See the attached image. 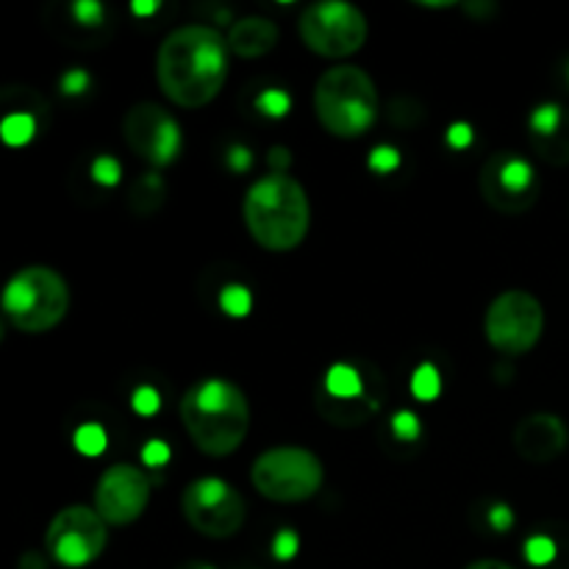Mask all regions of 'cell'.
<instances>
[{"instance_id": "cell-1", "label": "cell", "mask_w": 569, "mask_h": 569, "mask_svg": "<svg viewBox=\"0 0 569 569\" xmlns=\"http://www.w3.org/2000/svg\"><path fill=\"white\" fill-rule=\"evenodd\" d=\"M228 39L211 26L176 28L156 56V78L170 103L203 109L228 81Z\"/></svg>"}, {"instance_id": "cell-2", "label": "cell", "mask_w": 569, "mask_h": 569, "mask_svg": "<svg viewBox=\"0 0 569 569\" xmlns=\"http://www.w3.org/2000/svg\"><path fill=\"white\" fill-rule=\"evenodd\" d=\"M181 422L200 453L211 459L237 453L250 428V403L237 383L203 378L181 400Z\"/></svg>"}, {"instance_id": "cell-3", "label": "cell", "mask_w": 569, "mask_h": 569, "mask_svg": "<svg viewBox=\"0 0 569 569\" xmlns=\"http://www.w3.org/2000/svg\"><path fill=\"white\" fill-rule=\"evenodd\" d=\"M244 226L256 244L270 253H289L306 239L311 226V206L306 189L289 176L259 178L242 203Z\"/></svg>"}, {"instance_id": "cell-4", "label": "cell", "mask_w": 569, "mask_h": 569, "mask_svg": "<svg viewBox=\"0 0 569 569\" xmlns=\"http://www.w3.org/2000/svg\"><path fill=\"white\" fill-rule=\"evenodd\" d=\"M315 111L320 126L337 139H359L376 126L381 100L376 81L356 64L331 67L315 87Z\"/></svg>"}, {"instance_id": "cell-5", "label": "cell", "mask_w": 569, "mask_h": 569, "mask_svg": "<svg viewBox=\"0 0 569 569\" xmlns=\"http://www.w3.org/2000/svg\"><path fill=\"white\" fill-rule=\"evenodd\" d=\"M0 309L17 331L44 333L70 311V287L53 267H22L3 287Z\"/></svg>"}, {"instance_id": "cell-6", "label": "cell", "mask_w": 569, "mask_h": 569, "mask_svg": "<svg viewBox=\"0 0 569 569\" xmlns=\"http://www.w3.org/2000/svg\"><path fill=\"white\" fill-rule=\"evenodd\" d=\"M322 478H326L322 461L311 450L295 445L267 450L250 467L256 492L272 503H303L315 498L322 487Z\"/></svg>"}, {"instance_id": "cell-7", "label": "cell", "mask_w": 569, "mask_h": 569, "mask_svg": "<svg viewBox=\"0 0 569 569\" xmlns=\"http://www.w3.org/2000/svg\"><path fill=\"white\" fill-rule=\"evenodd\" d=\"M300 39L322 59H348L367 42V17L345 0L306 6L298 20Z\"/></svg>"}, {"instance_id": "cell-8", "label": "cell", "mask_w": 569, "mask_h": 569, "mask_svg": "<svg viewBox=\"0 0 569 569\" xmlns=\"http://www.w3.org/2000/svg\"><path fill=\"white\" fill-rule=\"evenodd\" d=\"M545 331V309L526 289H509L489 303L483 333L503 356H526Z\"/></svg>"}, {"instance_id": "cell-9", "label": "cell", "mask_w": 569, "mask_h": 569, "mask_svg": "<svg viewBox=\"0 0 569 569\" xmlns=\"http://www.w3.org/2000/svg\"><path fill=\"white\" fill-rule=\"evenodd\" d=\"M181 511L189 526L206 539H231L248 520V503L222 478H198L181 495Z\"/></svg>"}, {"instance_id": "cell-10", "label": "cell", "mask_w": 569, "mask_h": 569, "mask_svg": "<svg viewBox=\"0 0 569 569\" xmlns=\"http://www.w3.org/2000/svg\"><path fill=\"white\" fill-rule=\"evenodd\" d=\"M478 189H481V198L500 214H526L539 198L537 167L522 153L500 150L483 161L478 172Z\"/></svg>"}, {"instance_id": "cell-11", "label": "cell", "mask_w": 569, "mask_h": 569, "mask_svg": "<svg viewBox=\"0 0 569 569\" xmlns=\"http://www.w3.org/2000/svg\"><path fill=\"white\" fill-rule=\"evenodd\" d=\"M109 542V526L89 506H67L50 520L44 550L61 567H87L98 559Z\"/></svg>"}, {"instance_id": "cell-12", "label": "cell", "mask_w": 569, "mask_h": 569, "mask_svg": "<svg viewBox=\"0 0 569 569\" xmlns=\"http://www.w3.org/2000/svg\"><path fill=\"white\" fill-rule=\"evenodd\" d=\"M126 144L150 167H167L181 156L183 133L176 117L159 103H137L122 120Z\"/></svg>"}, {"instance_id": "cell-13", "label": "cell", "mask_w": 569, "mask_h": 569, "mask_svg": "<svg viewBox=\"0 0 569 569\" xmlns=\"http://www.w3.org/2000/svg\"><path fill=\"white\" fill-rule=\"evenodd\" d=\"M381 409V398L370 392L365 376L353 365H333L317 389V411L333 426H361Z\"/></svg>"}, {"instance_id": "cell-14", "label": "cell", "mask_w": 569, "mask_h": 569, "mask_svg": "<svg viewBox=\"0 0 569 569\" xmlns=\"http://www.w3.org/2000/svg\"><path fill=\"white\" fill-rule=\"evenodd\" d=\"M150 500V481L139 467L111 465L94 487V511L106 526H131L144 515Z\"/></svg>"}, {"instance_id": "cell-15", "label": "cell", "mask_w": 569, "mask_h": 569, "mask_svg": "<svg viewBox=\"0 0 569 569\" xmlns=\"http://www.w3.org/2000/svg\"><path fill=\"white\" fill-rule=\"evenodd\" d=\"M567 426L556 415H528L515 428V450L531 465H550L565 453Z\"/></svg>"}, {"instance_id": "cell-16", "label": "cell", "mask_w": 569, "mask_h": 569, "mask_svg": "<svg viewBox=\"0 0 569 569\" xmlns=\"http://www.w3.org/2000/svg\"><path fill=\"white\" fill-rule=\"evenodd\" d=\"M528 137L533 153L553 167L569 164V109L561 103H542L528 117Z\"/></svg>"}, {"instance_id": "cell-17", "label": "cell", "mask_w": 569, "mask_h": 569, "mask_svg": "<svg viewBox=\"0 0 569 569\" xmlns=\"http://www.w3.org/2000/svg\"><path fill=\"white\" fill-rule=\"evenodd\" d=\"M278 26L267 17H242V20L231 22L228 31V48L237 53L239 59H261L270 53L278 44Z\"/></svg>"}, {"instance_id": "cell-18", "label": "cell", "mask_w": 569, "mask_h": 569, "mask_svg": "<svg viewBox=\"0 0 569 569\" xmlns=\"http://www.w3.org/2000/svg\"><path fill=\"white\" fill-rule=\"evenodd\" d=\"M128 200H131V211H137L139 217H148L153 211H159L167 200V187L164 178L159 172H144L133 181L131 192H128Z\"/></svg>"}, {"instance_id": "cell-19", "label": "cell", "mask_w": 569, "mask_h": 569, "mask_svg": "<svg viewBox=\"0 0 569 569\" xmlns=\"http://www.w3.org/2000/svg\"><path fill=\"white\" fill-rule=\"evenodd\" d=\"M33 133H37V120L28 111H14L0 122V139L9 148H22V144L31 142Z\"/></svg>"}, {"instance_id": "cell-20", "label": "cell", "mask_w": 569, "mask_h": 569, "mask_svg": "<svg viewBox=\"0 0 569 569\" xmlns=\"http://www.w3.org/2000/svg\"><path fill=\"white\" fill-rule=\"evenodd\" d=\"M411 395H415L417 400H422V403H431V400H437L439 395H442V376H439L437 367H417L415 376H411Z\"/></svg>"}, {"instance_id": "cell-21", "label": "cell", "mask_w": 569, "mask_h": 569, "mask_svg": "<svg viewBox=\"0 0 569 569\" xmlns=\"http://www.w3.org/2000/svg\"><path fill=\"white\" fill-rule=\"evenodd\" d=\"M220 309L226 311L228 317H233V320H242V317H248L250 309H253V295H250V289L242 287V283H228L220 292Z\"/></svg>"}, {"instance_id": "cell-22", "label": "cell", "mask_w": 569, "mask_h": 569, "mask_svg": "<svg viewBox=\"0 0 569 569\" xmlns=\"http://www.w3.org/2000/svg\"><path fill=\"white\" fill-rule=\"evenodd\" d=\"M72 445H76V450L81 456L94 459V456H100L106 450V431L98 426V422H87V426H81L76 431Z\"/></svg>"}, {"instance_id": "cell-23", "label": "cell", "mask_w": 569, "mask_h": 569, "mask_svg": "<svg viewBox=\"0 0 569 569\" xmlns=\"http://www.w3.org/2000/svg\"><path fill=\"white\" fill-rule=\"evenodd\" d=\"M289 109H292V98H289V94L278 87L264 89V92L256 98V111H261L264 117H272V120H281V117H287Z\"/></svg>"}, {"instance_id": "cell-24", "label": "cell", "mask_w": 569, "mask_h": 569, "mask_svg": "<svg viewBox=\"0 0 569 569\" xmlns=\"http://www.w3.org/2000/svg\"><path fill=\"white\" fill-rule=\"evenodd\" d=\"M392 437L403 445L420 442L422 426L420 420H417L415 411H398V415L392 417Z\"/></svg>"}, {"instance_id": "cell-25", "label": "cell", "mask_w": 569, "mask_h": 569, "mask_svg": "<svg viewBox=\"0 0 569 569\" xmlns=\"http://www.w3.org/2000/svg\"><path fill=\"white\" fill-rule=\"evenodd\" d=\"M89 172H92V181L100 183V187H117L122 178V167L114 156H98Z\"/></svg>"}, {"instance_id": "cell-26", "label": "cell", "mask_w": 569, "mask_h": 569, "mask_svg": "<svg viewBox=\"0 0 569 569\" xmlns=\"http://www.w3.org/2000/svg\"><path fill=\"white\" fill-rule=\"evenodd\" d=\"M400 150L392 148V144H378V148H372L370 159H367V164H370L372 172H378V176H389V172H395L400 167Z\"/></svg>"}, {"instance_id": "cell-27", "label": "cell", "mask_w": 569, "mask_h": 569, "mask_svg": "<svg viewBox=\"0 0 569 569\" xmlns=\"http://www.w3.org/2000/svg\"><path fill=\"white\" fill-rule=\"evenodd\" d=\"M72 17H76L78 26L98 28L103 26L106 9L103 3H98V0H78V3H72Z\"/></svg>"}, {"instance_id": "cell-28", "label": "cell", "mask_w": 569, "mask_h": 569, "mask_svg": "<svg viewBox=\"0 0 569 569\" xmlns=\"http://www.w3.org/2000/svg\"><path fill=\"white\" fill-rule=\"evenodd\" d=\"M526 559L533 567H545L556 559V542L550 537H531L526 542Z\"/></svg>"}, {"instance_id": "cell-29", "label": "cell", "mask_w": 569, "mask_h": 569, "mask_svg": "<svg viewBox=\"0 0 569 569\" xmlns=\"http://www.w3.org/2000/svg\"><path fill=\"white\" fill-rule=\"evenodd\" d=\"M89 87H92V76H89L83 67H72V70H67L64 76L59 78V89L67 98H78V94L87 92Z\"/></svg>"}, {"instance_id": "cell-30", "label": "cell", "mask_w": 569, "mask_h": 569, "mask_svg": "<svg viewBox=\"0 0 569 569\" xmlns=\"http://www.w3.org/2000/svg\"><path fill=\"white\" fill-rule=\"evenodd\" d=\"M131 409L137 411L139 417H153L156 411L161 409V395H159V389H153V387H139L137 392L131 395Z\"/></svg>"}, {"instance_id": "cell-31", "label": "cell", "mask_w": 569, "mask_h": 569, "mask_svg": "<svg viewBox=\"0 0 569 569\" xmlns=\"http://www.w3.org/2000/svg\"><path fill=\"white\" fill-rule=\"evenodd\" d=\"M298 550L300 539L292 528H281V531L276 533V539H272V556H276L278 561H292L295 556H298Z\"/></svg>"}, {"instance_id": "cell-32", "label": "cell", "mask_w": 569, "mask_h": 569, "mask_svg": "<svg viewBox=\"0 0 569 569\" xmlns=\"http://www.w3.org/2000/svg\"><path fill=\"white\" fill-rule=\"evenodd\" d=\"M142 461L148 467H153V470H159V467H164L170 461V445L161 442V439H150L142 448Z\"/></svg>"}, {"instance_id": "cell-33", "label": "cell", "mask_w": 569, "mask_h": 569, "mask_svg": "<svg viewBox=\"0 0 569 569\" xmlns=\"http://www.w3.org/2000/svg\"><path fill=\"white\" fill-rule=\"evenodd\" d=\"M487 520H489V526H492L495 533H506L515 528V509L506 503H495L492 509H489Z\"/></svg>"}, {"instance_id": "cell-34", "label": "cell", "mask_w": 569, "mask_h": 569, "mask_svg": "<svg viewBox=\"0 0 569 569\" xmlns=\"http://www.w3.org/2000/svg\"><path fill=\"white\" fill-rule=\"evenodd\" d=\"M445 139H448V144L453 150H467L472 144V139H476V133H472L470 122H453L448 128V133H445Z\"/></svg>"}, {"instance_id": "cell-35", "label": "cell", "mask_w": 569, "mask_h": 569, "mask_svg": "<svg viewBox=\"0 0 569 569\" xmlns=\"http://www.w3.org/2000/svg\"><path fill=\"white\" fill-rule=\"evenodd\" d=\"M226 164L231 167L233 172H248L253 167V150L244 148V144H233L226 156Z\"/></svg>"}, {"instance_id": "cell-36", "label": "cell", "mask_w": 569, "mask_h": 569, "mask_svg": "<svg viewBox=\"0 0 569 569\" xmlns=\"http://www.w3.org/2000/svg\"><path fill=\"white\" fill-rule=\"evenodd\" d=\"M267 164L272 167L276 176H287L289 164H292V153H289V148H283V144H276V148H270V153H267Z\"/></svg>"}, {"instance_id": "cell-37", "label": "cell", "mask_w": 569, "mask_h": 569, "mask_svg": "<svg viewBox=\"0 0 569 569\" xmlns=\"http://www.w3.org/2000/svg\"><path fill=\"white\" fill-rule=\"evenodd\" d=\"M20 569H48V561H44L42 553H33V550H28V553H22Z\"/></svg>"}, {"instance_id": "cell-38", "label": "cell", "mask_w": 569, "mask_h": 569, "mask_svg": "<svg viewBox=\"0 0 569 569\" xmlns=\"http://www.w3.org/2000/svg\"><path fill=\"white\" fill-rule=\"evenodd\" d=\"M159 9H161L159 0H144V3H139V0H133V3H131V11H133V14H139V17L156 14V11H159Z\"/></svg>"}, {"instance_id": "cell-39", "label": "cell", "mask_w": 569, "mask_h": 569, "mask_svg": "<svg viewBox=\"0 0 569 569\" xmlns=\"http://www.w3.org/2000/svg\"><path fill=\"white\" fill-rule=\"evenodd\" d=\"M465 9L470 11V14H476L478 20H483V17H492L495 11H498V6L495 3H467Z\"/></svg>"}, {"instance_id": "cell-40", "label": "cell", "mask_w": 569, "mask_h": 569, "mask_svg": "<svg viewBox=\"0 0 569 569\" xmlns=\"http://www.w3.org/2000/svg\"><path fill=\"white\" fill-rule=\"evenodd\" d=\"M467 569H515L511 565H503V561H495V559H483V561H472Z\"/></svg>"}, {"instance_id": "cell-41", "label": "cell", "mask_w": 569, "mask_h": 569, "mask_svg": "<svg viewBox=\"0 0 569 569\" xmlns=\"http://www.w3.org/2000/svg\"><path fill=\"white\" fill-rule=\"evenodd\" d=\"M178 569H214L211 565H198V561H192V565H183V567H178Z\"/></svg>"}, {"instance_id": "cell-42", "label": "cell", "mask_w": 569, "mask_h": 569, "mask_svg": "<svg viewBox=\"0 0 569 569\" xmlns=\"http://www.w3.org/2000/svg\"><path fill=\"white\" fill-rule=\"evenodd\" d=\"M567 83H569V64H567Z\"/></svg>"}]
</instances>
